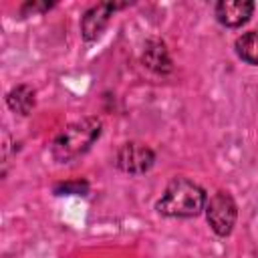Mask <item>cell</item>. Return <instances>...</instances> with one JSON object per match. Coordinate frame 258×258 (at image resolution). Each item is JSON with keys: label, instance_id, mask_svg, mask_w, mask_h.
<instances>
[{"label": "cell", "instance_id": "obj_1", "mask_svg": "<svg viewBox=\"0 0 258 258\" xmlns=\"http://www.w3.org/2000/svg\"><path fill=\"white\" fill-rule=\"evenodd\" d=\"M206 204L208 196L200 183L187 177H173L157 200L155 210L165 218H196L206 210Z\"/></svg>", "mask_w": 258, "mask_h": 258}, {"label": "cell", "instance_id": "obj_2", "mask_svg": "<svg viewBox=\"0 0 258 258\" xmlns=\"http://www.w3.org/2000/svg\"><path fill=\"white\" fill-rule=\"evenodd\" d=\"M101 119L97 117H83L79 121L69 123L50 143V155L58 163L75 161L77 157L85 155L93 143L101 135Z\"/></svg>", "mask_w": 258, "mask_h": 258}, {"label": "cell", "instance_id": "obj_3", "mask_svg": "<svg viewBox=\"0 0 258 258\" xmlns=\"http://www.w3.org/2000/svg\"><path fill=\"white\" fill-rule=\"evenodd\" d=\"M236 218H238V206L228 191L220 189L208 200L206 220H208L210 228L214 230V234H218L220 238H226L232 234V230L236 226Z\"/></svg>", "mask_w": 258, "mask_h": 258}, {"label": "cell", "instance_id": "obj_4", "mask_svg": "<svg viewBox=\"0 0 258 258\" xmlns=\"http://www.w3.org/2000/svg\"><path fill=\"white\" fill-rule=\"evenodd\" d=\"M153 163H155V151L139 141H127L115 153V165L131 175L147 173L153 167Z\"/></svg>", "mask_w": 258, "mask_h": 258}, {"label": "cell", "instance_id": "obj_5", "mask_svg": "<svg viewBox=\"0 0 258 258\" xmlns=\"http://www.w3.org/2000/svg\"><path fill=\"white\" fill-rule=\"evenodd\" d=\"M125 4H115V2H101V4H95L91 6L83 18H81V36L87 40V42H93L101 36V32L107 28L111 16L115 14V10L123 8Z\"/></svg>", "mask_w": 258, "mask_h": 258}, {"label": "cell", "instance_id": "obj_6", "mask_svg": "<svg viewBox=\"0 0 258 258\" xmlns=\"http://www.w3.org/2000/svg\"><path fill=\"white\" fill-rule=\"evenodd\" d=\"M254 12V2L250 0H220L214 6L216 20L226 28H240L250 20Z\"/></svg>", "mask_w": 258, "mask_h": 258}, {"label": "cell", "instance_id": "obj_7", "mask_svg": "<svg viewBox=\"0 0 258 258\" xmlns=\"http://www.w3.org/2000/svg\"><path fill=\"white\" fill-rule=\"evenodd\" d=\"M141 60L147 69H151L153 73H159V75H165L171 71V58H169V52L165 48V44L157 38H151L147 40L145 44V50L141 54Z\"/></svg>", "mask_w": 258, "mask_h": 258}, {"label": "cell", "instance_id": "obj_8", "mask_svg": "<svg viewBox=\"0 0 258 258\" xmlns=\"http://www.w3.org/2000/svg\"><path fill=\"white\" fill-rule=\"evenodd\" d=\"M6 105L10 107V111H14L18 115H28L36 105V97H34L32 87H28V85L12 87L6 95Z\"/></svg>", "mask_w": 258, "mask_h": 258}, {"label": "cell", "instance_id": "obj_9", "mask_svg": "<svg viewBox=\"0 0 258 258\" xmlns=\"http://www.w3.org/2000/svg\"><path fill=\"white\" fill-rule=\"evenodd\" d=\"M234 48H236V54L244 62L258 67V30H248L240 34L234 42Z\"/></svg>", "mask_w": 258, "mask_h": 258}, {"label": "cell", "instance_id": "obj_10", "mask_svg": "<svg viewBox=\"0 0 258 258\" xmlns=\"http://www.w3.org/2000/svg\"><path fill=\"white\" fill-rule=\"evenodd\" d=\"M89 191V183L83 181V179H75V181H64V183H58L54 185V194L58 196H71V194H77V196H85Z\"/></svg>", "mask_w": 258, "mask_h": 258}, {"label": "cell", "instance_id": "obj_11", "mask_svg": "<svg viewBox=\"0 0 258 258\" xmlns=\"http://www.w3.org/2000/svg\"><path fill=\"white\" fill-rule=\"evenodd\" d=\"M52 6H54L52 2H42V4H40V2H26V4L20 8V12H22V14H28V12L34 14V12H44V10L52 8Z\"/></svg>", "mask_w": 258, "mask_h": 258}]
</instances>
